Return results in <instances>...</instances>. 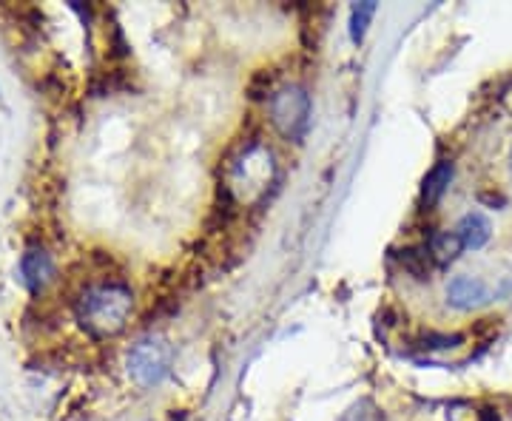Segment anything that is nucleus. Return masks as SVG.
<instances>
[{"mask_svg":"<svg viewBox=\"0 0 512 421\" xmlns=\"http://www.w3.org/2000/svg\"><path fill=\"white\" fill-rule=\"evenodd\" d=\"M271 122L273 129L290 143H302L310 129V95L305 86H282L271 97Z\"/></svg>","mask_w":512,"mask_h":421,"instance_id":"4","label":"nucleus"},{"mask_svg":"<svg viewBox=\"0 0 512 421\" xmlns=\"http://www.w3.org/2000/svg\"><path fill=\"white\" fill-rule=\"evenodd\" d=\"M374 14H376V4L374 0H365V4H356L350 9V40L359 46L367 35V29H370V21H374Z\"/></svg>","mask_w":512,"mask_h":421,"instance_id":"11","label":"nucleus"},{"mask_svg":"<svg viewBox=\"0 0 512 421\" xmlns=\"http://www.w3.org/2000/svg\"><path fill=\"white\" fill-rule=\"evenodd\" d=\"M453 174H456V168L449 160H441L436 163L430 171H427V177L422 182V206L430 211V208H436L441 197L447 194L449 189V182H453Z\"/></svg>","mask_w":512,"mask_h":421,"instance_id":"7","label":"nucleus"},{"mask_svg":"<svg viewBox=\"0 0 512 421\" xmlns=\"http://www.w3.org/2000/svg\"><path fill=\"white\" fill-rule=\"evenodd\" d=\"M509 163H512V157H509Z\"/></svg>","mask_w":512,"mask_h":421,"instance_id":"14","label":"nucleus"},{"mask_svg":"<svg viewBox=\"0 0 512 421\" xmlns=\"http://www.w3.org/2000/svg\"><path fill=\"white\" fill-rule=\"evenodd\" d=\"M276 174V163L268 146L251 139L228 165V185L225 191L237 202H256L265 197Z\"/></svg>","mask_w":512,"mask_h":421,"instance_id":"2","label":"nucleus"},{"mask_svg":"<svg viewBox=\"0 0 512 421\" xmlns=\"http://www.w3.org/2000/svg\"><path fill=\"white\" fill-rule=\"evenodd\" d=\"M444 296H447V305L456 310H475V307H484L492 299L490 288L481 282L478 276H467V274L449 279Z\"/></svg>","mask_w":512,"mask_h":421,"instance_id":"5","label":"nucleus"},{"mask_svg":"<svg viewBox=\"0 0 512 421\" xmlns=\"http://www.w3.org/2000/svg\"><path fill=\"white\" fill-rule=\"evenodd\" d=\"M430 259L432 257L427 251V245L424 248H405V251H399L401 268H405L413 279H418V282L430 279V271H432V262Z\"/></svg>","mask_w":512,"mask_h":421,"instance_id":"10","label":"nucleus"},{"mask_svg":"<svg viewBox=\"0 0 512 421\" xmlns=\"http://www.w3.org/2000/svg\"><path fill=\"white\" fill-rule=\"evenodd\" d=\"M456 233L464 242V251H481V248H484L490 242V237H492V225H490V220L484 214L470 211L458 220Z\"/></svg>","mask_w":512,"mask_h":421,"instance_id":"8","label":"nucleus"},{"mask_svg":"<svg viewBox=\"0 0 512 421\" xmlns=\"http://www.w3.org/2000/svg\"><path fill=\"white\" fill-rule=\"evenodd\" d=\"M427 251L439 265H449V262H456L464 254V242H461V237L456 231H439V233H432V237H430Z\"/></svg>","mask_w":512,"mask_h":421,"instance_id":"9","label":"nucleus"},{"mask_svg":"<svg viewBox=\"0 0 512 421\" xmlns=\"http://www.w3.org/2000/svg\"><path fill=\"white\" fill-rule=\"evenodd\" d=\"M21 282L26 290L40 293L46 285L55 279V262L46 248H26V254L21 257Z\"/></svg>","mask_w":512,"mask_h":421,"instance_id":"6","label":"nucleus"},{"mask_svg":"<svg viewBox=\"0 0 512 421\" xmlns=\"http://www.w3.org/2000/svg\"><path fill=\"white\" fill-rule=\"evenodd\" d=\"M461 345V336H449V333H427L424 336V348L427 350H447V348H458Z\"/></svg>","mask_w":512,"mask_h":421,"instance_id":"12","label":"nucleus"},{"mask_svg":"<svg viewBox=\"0 0 512 421\" xmlns=\"http://www.w3.org/2000/svg\"><path fill=\"white\" fill-rule=\"evenodd\" d=\"M478 421H501V418H499V410L487 408V410H481V413H478Z\"/></svg>","mask_w":512,"mask_h":421,"instance_id":"13","label":"nucleus"},{"mask_svg":"<svg viewBox=\"0 0 512 421\" xmlns=\"http://www.w3.org/2000/svg\"><path fill=\"white\" fill-rule=\"evenodd\" d=\"M134 310V293L120 279H105L80 290L74 299V316L80 327L95 339H108L126 331Z\"/></svg>","mask_w":512,"mask_h":421,"instance_id":"1","label":"nucleus"},{"mask_svg":"<svg viewBox=\"0 0 512 421\" xmlns=\"http://www.w3.org/2000/svg\"><path fill=\"white\" fill-rule=\"evenodd\" d=\"M171 365H174V348L168 345V339L154 333L137 339L126 356V370L139 387L163 384L171 373Z\"/></svg>","mask_w":512,"mask_h":421,"instance_id":"3","label":"nucleus"}]
</instances>
